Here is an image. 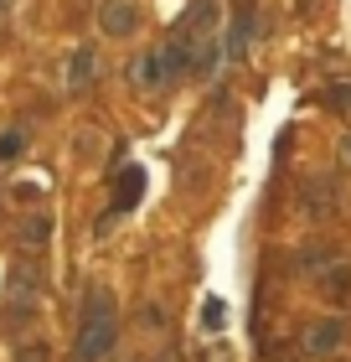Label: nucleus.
I'll return each mask as SVG.
<instances>
[{
	"instance_id": "6",
	"label": "nucleus",
	"mask_w": 351,
	"mask_h": 362,
	"mask_svg": "<svg viewBox=\"0 0 351 362\" xmlns=\"http://www.w3.org/2000/svg\"><path fill=\"white\" fill-rule=\"evenodd\" d=\"M68 88H93V52L83 47V52H73V62H68Z\"/></svg>"
},
{
	"instance_id": "10",
	"label": "nucleus",
	"mask_w": 351,
	"mask_h": 362,
	"mask_svg": "<svg viewBox=\"0 0 351 362\" xmlns=\"http://www.w3.org/2000/svg\"><path fill=\"white\" fill-rule=\"evenodd\" d=\"M21 151H26V135L21 129H6L0 135V160H21Z\"/></svg>"
},
{
	"instance_id": "12",
	"label": "nucleus",
	"mask_w": 351,
	"mask_h": 362,
	"mask_svg": "<svg viewBox=\"0 0 351 362\" xmlns=\"http://www.w3.org/2000/svg\"><path fill=\"white\" fill-rule=\"evenodd\" d=\"M21 357H26V362H42V347H31V352H21Z\"/></svg>"
},
{
	"instance_id": "14",
	"label": "nucleus",
	"mask_w": 351,
	"mask_h": 362,
	"mask_svg": "<svg viewBox=\"0 0 351 362\" xmlns=\"http://www.w3.org/2000/svg\"><path fill=\"white\" fill-rule=\"evenodd\" d=\"M0 6H11V0H0Z\"/></svg>"
},
{
	"instance_id": "1",
	"label": "nucleus",
	"mask_w": 351,
	"mask_h": 362,
	"mask_svg": "<svg viewBox=\"0 0 351 362\" xmlns=\"http://www.w3.org/2000/svg\"><path fill=\"white\" fill-rule=\"evenodd\" d=\"M119 341V316H114V295L109 290H93L88 295V310H83V326H78V341H73V362H104Z\"/></svg>"
},
{
	"instance_id": "7",
	"label": "nucleus",
	"mask_w": 351,
	"mask_h": 362,
	"mask_svg": "<svg viewBox=\"0 0 351 362\" xmlns=\"http://www.w3.org/2000/svg\"><path fill=\"white\" fill-rule=\"evenodd\" d=\"M47 233H52V223H47V218H26V223H21V233H16V238H21V249L42 254V249H47Z\"/></svg>"
},
{
	"instance_id": "5",
	"label": "nucleus",
	"mask_w": 351,
	"mask_h": 362,
	"mask_svg": "<svg viewBox=\"0 0 351 362\" xmlns=\"http://www.w3.org/2000/svg\"><path fill=\"white\" fill-rule=\"evenodd\" d=\"M140 192H145V171H140V166H124L119 192H114V212H129V207L140 202Z\"/></svg>"
},
{
	"instance_id": "11",
	"label": "nucleus",
	"mask_w": 351,
	"mask_h": 362,
	"mask_svg": "<svg viewBox=\"0 0 351 362\" xmlns=\"http://www.w3.org/2000/svg\"><path fill=\"white\" fill-rule=\"evenodd\" d=\"M326 104L336 114H351V83H326Z\"/></svg>"
},
{
	"instance_id": "8",
	"label": "nucleus",
	"mask_w": 351,
	"mask_h": 362,
	"mask_svg": "<svg viewBox=\"0 0 351 362\" xmlns=\"http://www.w3.org/2000/svg\"><path fill=\"white\" fill-rule=\"evenodd\" d=\"M248 42H254V16L238 11V16H232V42H227V52H232V57L248 52Z\"/></svg>"
},
{
	"instance_id": "3",
	"label": "nucleus",
	"mask_w": 351,
	"mask_h": 362,
	"mask_svg": "<svg viewBox=\"0 0 351 362\" xmlns=\"http://www.w3.org/2000/svg\"><path fill=\"white\" fill-rule=\"evenodd\" d=\"M98 26H104L109 37H129V31L140 26V6H135V0H104V11H98Z\"/></svg>"
},
{
	"instance_id": "4",
	"label": "nucleus",
	"mask_w": 351,
	"mask_h": 362,
	"mask_svg": "<svg viewBox=\"0 0 351 362\" xmlns=\"http://www.w3.org/2000/svg\"><path fill=\"white\" fill-rule=\"evenodd\" d=\"M321 290H326V300H336V305L346 300V295H351V259H331Z\"/></svg>"
},
{
	"instance_id": "9",
	"label": "nucleus",
	"mask_w": 351,
	"mask_h": 362,
	"mask_svg": "<svg viewBox=\"0 0 351 362\" xmlns=\"http://www.w3.org/2000/svg\"><path fill=\"white\" fill-rule=\"evenodd\" d=\"M222 321H227V305L212 295V300L202 305V332H222Z\"/></svg>"
},
{
	"instance_id": "2",
	"label": "nucleus",
	"mask_w": 351,
	"mask_h": 362,
	"mask_svg": "<svg viewBox=\"0 0 351 362\" xmlns=\"http://www.w3.org/2000/svg\"><path fill=\"white\" fill-rule=\"evenodd\" d=\"M341 341H346V326L336 316H326L305 332V357H331V352H341Z\"/></svg>"
},
{
	"instance_id": "13",
	"label": "nucleus",
	"mask_w": 351,
	"mask_h": 362,
	"mask_svg": "<svg viewBox=\"0 0 351 362\" xmlns=\"http://www.w3.org/2000/svg\"><path fill=\"white\" fill-rule=\"evenodd\" d=\"M346 160H351V140H346Z\"/></svg>"
}]
</instances>
